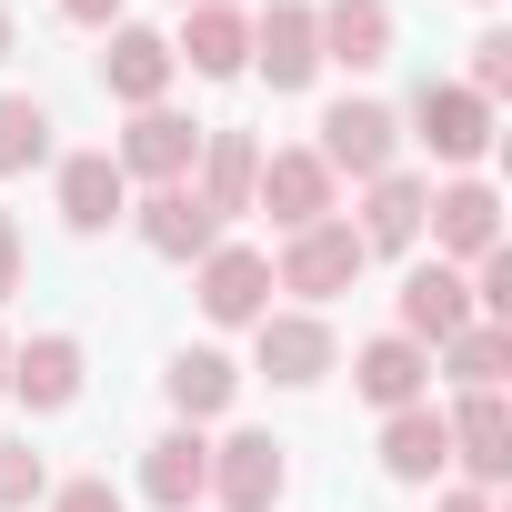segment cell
<instances>
[{"mask_svg": "<svg viewBox=\"0 0 512 512\" xmlns=\"http://www.w3.org/2000/svg\"><path fill=\"white\" fill-rule=\"evenodd\" d=\"M362 231L352 221H312V231H292L282 241V262H272V292H302V302H332V292H352L362 282Z\"/></svg>", "mask_w": 512, "mask_h": 512, "instance_id": "obj_1", "label": "cell"}, {"mask_svg": "<svg viewBox=\"0 0 512 512\" xmlns=\"http://www.w3.org/2000/svg\"><path fill=\"white\" fill-rule=\"evenodd\" d=\"M201 131L211 121H191V111H171V101H151V111H131V131H121V181H151V191H171V181H191V161H201Z\"/></svg>", "mask_w": 512, "mask_h": 512, "instance_id": "obj_2", "label": "cell"}, {"mask_svg": "<svg viewBox=\"0 0 512 512\" xmlns=\"http://www.w3.org/2000/svg\"><path fill=\"white\" fill-rule=\"evenodd\" d=\"M251 211H272L282 241L312 231V221H332V171H322V151H262V171H251Z\"/></svg>", "mask_w": 512, "mask_h": 512, "instance_id": "obj_3", "label": "cell"}, {"mask_svg": "<svg viewBox=\"0 0 512 512\" xmlns=\"http://www.w3.org/2000/svg\"><path fill=\"white\" fill-rule=\"evenodd\" d=\"M312 151H322V171H332V181H342V171H352V181H382V171H392V151H402V121H392L382 101H332Z\"/></svg>", "mask_w": 512, "mask_h": 512, "instance_id": "obj_4", "label": "cell"}, {"mask_svg": "<svg viewBox=\"0 0 512 512\" xmlns=\"http://www.w3.org/2000/svg\"><path fill=\"white\" fill-rule=\"evenodd\" d=\"M282 492H292V462H282L272 432H231V442H211V502H221V512H272Z\"/></svg>", "mask_w": 512, "mask_h": 512, "instance_id": "obj_5", "label": "cell"}, {"mask_svg": "<svg viewBox=\"0 0 512 512\" xmlns=\"http://www.w3.org/2000/svg\"><path fill=\"white\" fill-rule=\"evenodd\" d=\"M251 71L272 91H312L322 71V31H312V0H272L262 21H251Z\"/></svg>", "mask_w": 512, "mask_h": 512, "instance_id": "obj_6", "label": "cell"}, {"mask_svg": "<svg viewBox=\"0 0 512 512\" xmlns=\"http://www.w3.org/2000/svg\"><path fill=\"white\" fill-rule=\"evenodd\" d=\"M201 312H211V322H262V312H272V251L211 241V251H201Z\"/></svg>", "mask_w": 512, "mask_h": 512, "instance_id": "obj_7", "label": "cell"}, {"mask_svg": "<svg viewBox=\"0 0 512 512\" xmlns=\"http://www.w3.org/2000/svg\"><path fill=\"white\" fill-rule=\"evenodd\" d=\"M422 231L452 251V272L482 262V251H502V201H492V181H442V191L422 201Z\"/></svg>", "mask_w": 512, "mask_h": 512, "instance_id": "obj_8", "label": "cell"}, {"mask_svg": "<svg viewBox=\"0 0 512 512\" xmlns=\"http://www.w3.org/2000/svg\"><path fill=\"white\" fill-rule=\"evenodd\" d=\"M251 352H262V372L282 392H302V382L332 372V322L322 312H262V322H251Z\"/></svg>", "mask_w": 512, "mask_h": 512, "instance_id": "obj_9", "label": "cell"}, {"mask_svg": "<svg viewBox=\"0 0 512 512\" xmlns=\"http://www.w3.org/2000/svg\"><path fill=\"white\" fill-rule=\"evenodd\" d=\"M412 121H422L432 161H482L492 151V101H472L462 81H422L412 91Z\"/></svg>", "mask_w": 512, "mask_h": 512, "instance_id": "obj_10", "label": "cell"}, {"mask_svg": "<svg viewBox=\"0 0 512 512\" xmlns=\"http://www.w3.org/2000/svg\"><path fill=\"white\" fill-rule=\"evenodd\" d=\"M442 422H452V462L472 472V492L512 472V402H502V392H462Z\"/></svg>", "mask_w": 512, "mask_h": 512, "instance_id": "obj_11", "label": "cell"}, {"mask_svg": "<svg viewBox=\"0 0 512 512\" xmlns=\"http://www.w3.org/2000/svg\"><path fill=\"white\" fill-rule=\"evenodd\" d=\"M251 171H262V151H251V131H201V161H191V201L211 211V221H231V211H251Z\"/></svg>", "mask_w": 512, "mask_h": 512, "instance_id": "obj_12", "label": "cell"}, {"mask_svg": "<svg viewBox=\"0 0 512 512\" xmlns=\"http://www.w3.org/2000/svg\"><path fill=\"white\" fill-rule=\"evenodd\" d=\"M171 71H181V61H171V31H131V21H121L111 51H101V91L131 101V111H151V101L171 91Z\"/></svg>", "mask_w": 512, "mask_h": 512, "instance_id": "obj_13", "label": "cell"}, {"mask_svg": "<svg viewBox=\"0 0 512 512\" xmlns=\"http://www.w3.org/2000/svg\"><path fill=\"white\" fill-rule=\"evenodd\" d=\"M201 492H211V442H201V422H181V432H161V442L141 452V502L191 512Z\"/></svg>", "mask_w": 512, "mask_h": 512, "instance_id": "obj_14", "label": "cell"}, {"mask_svg": "<svg viewBox=\"0 0 512 512\" xmlns=\"http://www.w3.org/2000/svg\"><path fill=\"white\" fill-rule=\"evenodd\" d=\"M121 211H131V181H121V161H111V151H71V161H61V221L91 241V231H111Z\"/></svg>", "mask_w": 512, "mask_h": 512, "instance_id": "obj_15", "label": "cell"}, {"mask_svg": "<svg viewBox=\"0 0 512 512\" xmlns=\"http://www.w3.org/2000/svg\"><path fill=\"white\" fill-rule=\"evenodd\" d=\"M462 322H482V312H472V282H462L452 262H422V272L402 282V342H452Z\"/></svg>", "mask_w": 512, "mask_h": 512, "instance_id": "obj_16", "label": "cell"}, {"mask_svg": "<svg viewBox=\"0 0 512 512\" xmlns=\"http://www.w3.org/2000/svg\"><path fill=\"white\" fill-rule=\"evenodd\" d=\"M312 31H322V61H342V71H382L392 61V11L382 0H322Z\"/></svg>", "mask_w": 512, "mask_h": 512, "instance_id": "obj_17", "label": "cell"}, {"mask_svg": "<svg viewBox=\"0 0 512 512\" xmlns=\"http://www.w3.org/2000/svg\"><path fill=\"white\" fill-rule=\"evenodd\" d=\"M171 61H191L201 81H231V71H251V21L231 11V0H211V11H181Z\"/></svg>", "mask_w": 512, "mask_h": 512, "instance_id": "obj_18", "label": "cell"}, {"mask_svg": "<svg viewBox=\"0 0 512 512\" xmlns=\"http://www.w3.org/2000/svg\"><path fill=\"white\" fill-rule=\"evenodd\" d=\"M422 201H432V181L422 171H382L372 191H362V251H412L422 241Z\"/></svg>", "mask_w": 512, "mask_h": 512, "instance_id": "obj_19", "label": "cell"}, {"mask_svg": "<svg viewBox=\"0 0 512 512\" xmlns=\"http://www.w3.org/2000/svg\"><path fill=\"white\" fill-rule=\"evenodd\" d=\"M11 392H21L31 412H71V402H81V342H71V332L21 342V352H11Z\"/></svg>", "mask_w": 512, "mask_h": 512, "instance_id": "obj_20", "label": "cell"}, {"mask_svg": "<svg viewBox=\"0 0 512 512\" xmlns=\"http://www.w3.org/2000/svg\"><path fill=\"white\" fill-rule=\"evenodd\" d=\"M352 382H362V402L402 412V402H422V392H432V352H422V342H402V332H382V342H362V352H352Z\"/></svg>", "mask_w": 512, "mask_h": 512, "instance_id": "obj_21", "label": "cell"}, {"mask_svg": "<svg viewBox=\"0 0 512 512\" xmlns=\"http://www.w3.org/2000/svg\"><path fill=\"white\" fill-rule=\"evenodd\" d=\"M442 462H452V422H442L432 402H402V412L382 422V472H392V482H432Z\"/></svg>", "mask_w": 512, "mask_h": 512, "instance_id": "obj_22", "label": "cell"}, {"mask_svg": "<svg viewBox=\"0 0 512 512\" xmlns=\"http://www.w3.org/2000/svg\"><path fill=\"white\" fill-rule=\"evenodd\" d=\"M141 241L161 251V262H201V251L221 241V221H211V211L171 181V191H151V201H141Z\"/></svg>", "mask_w": 512, "mask_h": 512, "instance_id": "obj_23", "label": "cell"}, {"mask_svg": "<svg viewBox=\"0 0 512 512\" xmlns=\"http://www.w3.org/2000/svg\"><path fill=\"white\" fill-rule=\"evenodd\" d=\"M442 372H452L462 392H502V372H512V322H462V332L442 342Z\"/></svg>", "mask_w": 512, "mask_h": 512, "instance_id": "obj_24", "label": "cell"}, {"mask_svg": "<svg viewBox=\"0 0 512 512\" xmlns=\"http://www.w3.org/2000/svg\"><path fill=\"white\" fill-rule=\"evenodd\" d=\"M231 392H241L231 352H181V362H171V412H181V422H211V412H231Z\"/></svg>", "mask_w": 512, "mask_h": 512, "instance_id": "obj_25", "label": "cell"}, {"mask_svg": "<svg viewBox=\"0 0 512 512\" xmlns=\"http://www.w3.org/2000/svg\"><path fill=\"white\" fill-rule=\"evenodd\" d=\"M51 161V111L31 91H0V181L11 171H41Z\"/></svg>", "mask_w": 512, "mask_h": 512, "instance_id": "obj_26", "label": "cell"}, {"mask_svg": "<svg viewBox=\"0 0 512 512\" xmlns=\"http://www.w3.org/2000/svg\"><path fill=\"white\" fill-rule=\"evenodd\" d=\"M41 492H51V462H41L21 432H0V512H31Z\"/></svg>", "mask_w": 512, "mask_h": 512, "instance_id": "obj_27", "label": "cell"}, {"mask_svg": "<svg viewBox=\"0 0 512 512\" xmlns=\"http://www.w3.org/2000/svg\"><path fill=\"white\" fill-rule=\"evenodd\" d=\"M462 91H472V101H502V91H512V31H482V41H472Z\"/></svg>", "mask_w": 512, "mask_h": 512, "instance_id": "obj_28", "label": "cell"}, {"mask_svg": "<svg viewBox=\"0 0 512 512\" xmlns=\"http://www.w3.org/2000/svg\"><path fill=\"white\" fill-rule=\"evenodd\" d=\"M472 312H482V322L512 312V251H482V262H472Z\"/></svg>", "mask_w": 512, "mask_h": 512, "instance_id": "obj_29", "label": "cell"}, {"mask_svg": "<svg viewBox=\"0 0 512 512\" xmlns=\"http://www.w3.org/2000/svg\"><path fill=\"white\" fill-rule=\"evenodd\" d=\"M51 512H121V492L101 482V472H81V482H61V492H41Z\"/></svg>", "mask_w": 512, "mask_h": 512, "instance_id": "obj_30", "label": "cell"}, {"mask_svg": "<svg viewBox=\"0 0 512 512\" xmlns=\"http://www.w3.org/2000/svg\"><path fill=\"white\" fill-rule=\"evenodd\" d=\"M11 292H21V221L0 211V302H11Z\"/></svg>", "mask_w": 512, "mask_h": 512, "instance_id": "obj_31", "label": "cell"}, {"mask_svg": "<svg viewBox=\"0 0 512 512\" xmlns=\"http://www.w3.org/2000/svg\"><path fill=\"white\" fill-rule=\"evenodd\" d=\"M61 21H81V31H121V0H61Z\"/></svg>", "mask_w": 512, "mask_h": 512, "instance_id": "obj_32", "label": "cell"}, {"mask_svg": "<svg viewBox=\"0 0 512 512\" xmlns=\"http://www.w3.org/2000/svg\"><path fill=\"white\" fill-rule=\"evenodd\" d=\"M432 512H492V502H482V492H472V482H462V492H442V502H432Z\"/></svg>", "mask_w": 512, "mask_h": 512, "instance_id": "obj_33", "label": "cell"}, {"mask_svg": "<svg viewBox=\"0 0 512 512\" xmlns=\"http://www.w3.org/2000/svg\"><path fill=\"white\" fill-rule=\"evenodd\" d=\"M0 61H11V0H0Z\"/></svg>", "mask_w": 512, "mask_h": 512, "instance_id": "obj_34", "label": "cell"}, {"mask_svg": "<svg viewBox=\"0 0 512 512\" xmlns=\"http://www.w3.org/2000/svg\"><path fill=\"white\" fill-rule=\"evenodd\" d=\"M0 392H11V332H0Z\"/></svg>", "mask_w": 512, "mask_h": 512, "instance_id": "obj_35", "label": "cell"}, {"mask_svg": "<svg viewBox=\"0 0 512 512\" xmlns=\"http://www.w3.org/2000/svg\"><path fill=\"white\" fill-rule=\"evenodd\" d=\"M181 11H211V0H181Z\"/></svg>", "mask_w": 512, "mask_h": 512, "instance_id": "obj_36", "label": "cell"}]
</instances>
